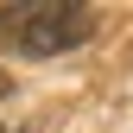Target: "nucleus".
Returning a JSON list of instances; mask_svg holds the SVG:
<instances>
[{"instance_id": "obj_1", "label": "nucleus", "mask_w": 133, "mask_h": 133, "mask_svg": "<svg viewBox=\"0 0 133 133\" xmlns=\"http://www.w3.org/2000/svg\"><path fill=\"white\" fill-rule=\"evenodd\" d=\"M95 32V13L76 0H25V6H0V38L25 57H57Z\"/></svg>"}, {"instance_id": "obj_2", "label": "nucleus", "mask_w": 133, "mask_h": 133, "mask_svg": "<svg viewBox=\"0 0 133 133\" xmlns=\"http://www.w3.org/2000/svg\"><path fill=\"white\" fill-rule=\"evenodd\" d=\"M0 95H6V76H0Z\"/></svg>"}]
</instances>
